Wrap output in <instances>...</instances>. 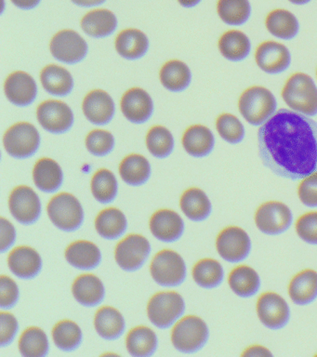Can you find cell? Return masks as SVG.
Masks as SVG:
<instances>
[{
  "mask_svg": "<svg viewBox=\"0 0 317 357\" xmlns=\"http://www.w3.org/2000/svg\"><path fill=\"white\" fill-rule=\"evenodd\" d=\"M258 155L279 177L300 181L317 172V123L296 111L280 109L258 133Z\"/></svg>",
  "mask_w": 317,
  "mask_h": 357,
  "instance_id": "cell-1",
  "label": "cell"
},
{
  "mask_svg": "<svg viewBox=\"0 0 317 357\" xmlns=\"http://www.w3.org/2000/svg\"><path fill=\"white\" fill-rule=\"evenodd\" d=\"M286 105L307 116L317 114V86L310 75L303 73L292 75L282 91Z\"/></svg>",
  "mask_w": 317,
  "mask_h": 357,
  "instance_id": "cell-2",
  "label": "cell"
},
{
  "mask_svg": "<svg viewBox=\"0 0 317 357\" xmlns=\"http://www.w3.org/2000/svg\"><path fill=\"white\" fill-rule=\"evenodd\" d=\"M242 116L250 125L258 127L277 113L275 95L263 86H252L242 93L238 102Z\"/></svg>",
  "mask_w": 317,
  "mask_h": 357,
  "instance_id": "cell-3",
  "label": "cell"
},
{
  "mask_svg": "<svg viewBox=\"0 0 317 357\" xmlns=\"http://www.w3.org/2000/svg\"><path fill=\"white\" fill-rule=\"evenodd\" d=\"M210 331L201 318L189 315L180 320L172 331V344L182 353H196L207 343Z\"/></svg>",
  "mask_w": 317,
  "mask_h": 357,
  "instance_id": "cell-4",
  "label": "cell"
},
{
  "mask_svg": "<svg viewBox=\"0 0 317 357\" xmlns=\"http://www.w3.org/2000/svg\"><path fill=\"white\" fill-rule=\"evenodd\" d=\"M48 214L52 223L65 231L77 230L84 220V212L79 201L68 192L57 195L49 201Z\"/></svg>",
  "mask_w": 317,
  "mask_h": 357,
  "instance_id": "cell-5",
  "label": "cell"
},
{
  "mask_svg": "<svg viewBox=\"0 0 317 357\" xmlns=\"http://www.w3.org/2000/svg\"><path fill=\"white\" fill-rule=\"evenodd\" d=\"M185 310V301L176 292L157 293L147 307L150 321L160 328H171L182 317Z\"/></svg>",
  "mask_w": 317,
  "mask_h": 357,
  "instance_id": "cell-6",
  "label": "cell"
},
{
  "mask_svg": "<svg viewBox=\"0 0 317 357\" xmlns=\"http://www.w3.org/2000/svg\"><path fill=\"white\" fill-rule=\"evenodd\" d=\"M40 144V137L37 128L26 122L13 126L4 136L5 149L15 158H27L34 155Z\"/></svg>",
  "mask_w": 317,
  "mask_h": 357,
  "instance_id": "cell-7",
  "label": "cell"
},
{
  "mask_svg": "<svg viewBox=\"0 0 317 357\" xmlns=\"http://www.w3.org/2000/svg\"><path fill=\"white\" fill-rule=\"evenodd\" d=\"M151 275L158 284L176 287L186 278V265L179 254L172 250H163L153 259Z\"/></svg>",
  "mask_w": 317,
  "mask_h": 357,
  "instance_id": "cell-8",
  "label": "cell"
},
{
  "mask_svg": "<svg viewBox=\"0 0 317 357\" xmlns=\"http://www.w3.org/2000/svg\"><path fill=\"white\" fill-rule=\"evenodd\" d=\"M292 212L280 202H267L256 212L255 222L258 230L269 236H277L288 230L292 223Z\"/></svg>",
  "mask_w": 317,
  "mask_h": 357,
  "instance_id": "cell-9",
  "label": "cell"
},
{
  "mask_svg": "<svg viewBox=\"0 0 317 357\" xmlns=\"http://www.w3.org/2000/svg\"><path fill=\"white\" fill-rule=\"evenodd\" d=\"M216 247L224 261L233 264L247 258L252 250V241L243 229L232 226L221 231L217 238Z\"/></svg>",
  "mask_w": 317,
  "mask_h": 357,
  "instance_id": "cell-10",
  "label": "cell"
},
{
  "mask_svg": "<svg viewBox=\"0 0 317 357\" xmlns=\"http://www.w3.org/2000/svg\"><path fill=\"white\" fill-rule=\"evenodd\" d=\"M51 52L56 60L75 64L84 60L87 56L88 44L75 31L63 30L52 38Z\"/></svg>",
  "mask_w": 317,
  "mask_h": 357,
  "instance_id": "cell-11",
  "label": "cell"
},
{
  "mask_svg": "<svg viewBox=\"0 0 317 357\" xmlns=\"http://www.w3.org/2000/svg\"><path fill=\"white\" fill-rule=\"evenodd\" d=\"M151 245L146 237L132 234L119 242L116 248V261L125 271L140 269L148 258Z\"/></svg>",
  "mask_w": 317,
  "mask_h": 357,
  "instance_id": "cell-12",
  "label": "cell"
},
{
  "mask_svg": "<svg viewBox=\"0 0 317 357\" xmlns=\"http://www.w3.org/2000/svg\"><path fill=\"white\" fill-rule=\"evenodd\" d=\"M38 122L44 130L54 134H62L70 130L74 123L71 108L65 102L48 100L38 106Z\"/></svg>",
  "mask_w": 317,
  "mask_h": 357,
  "instance_id": "cell-13",
  "label": "cell"
},
{
  "mask_svg": "<svg viewBox=\"0 0 317 357\" xmlns=\"http://www.w3.org/2000/svg\"><path fill=\"white\" fill-rule=\"evenodd\" d=\"M257 314L261 322L270 329L285 328L291 318L288 304L280 295L267 292L258 298Z\"/></svg>",
  "mask_w": 317,
  "mask_h": 357,
  "instance_id": "cell-14",
  "label": "cell"
},
{
  "mask_svg": "<svg viewBox=\"0 0 317 357\" xmlns=\"http://www.w3.org/2000/svg\"><path fill=\"white\" fill-rule=\"evenodd\" d=\"M9 206L13 216L22 225H32L40 216V197L30 187H17L10 195Z\"/></svg>",
  "mask_w": 317,
  "mask_h": 357,
  "instance_id": "cell-15",
  "label": "cell"
},
{
  "mask_svg": "<svg viewBox=\"0 0 317 357\" xmlns=\"http://www.w3.org/2000/svg\"><path fill=\"white\" fill-rule=\"evenodd\" d=\"M256 63L267 74L277 75L285 72L291 63V55L285 45L266 41L257 47Z\"/></svg>",
  "mask_w": 317,
  "mask_h": 357,
  "instance_id": "cell-16",
  "label": "cell"
},
{
  "mask_svg": "<svg viewBox=\"0 0 317 357\" xmlns=\"http://www.w3.org/2000/svg\"><path fill=\"white\" fill-rule=\"evenodd\" d=\"M121 111L129 121L135 124L146 122L154 111L152 98L144 89H130L121 100Z\"/></svg>",
  "mask_w": 317,
  "mask_h": 357,
  "instance_id": "cell-17",
  "label": "cell"
},
{
  "mask_svg": "<svg viewBox=\"0 0 317 357\" xmlns=\"http://www.w3.org/2000/svg\"><path fill=\"white\" fill-rule=\"evenodd\" d=\"M5 93L8 100L17 106H27L34 102L38 86L34 78L24 72H15L7 78Z\"/></svg>",
  "mask_w": 317,
  "mask_h": 357,
  "instance_id": "cell-18",
  "label": "cell"
},
{
  "mask_svg": "<svg viewBox=\"0 0 317 357\" xmlns=\"http://www.w3.org/2000/svg\"><path fill=\"white\" fill-rule=\"evenodd\" d=\"M83 112L88 121L94 125H107L115 114V103L110 95L96 89L90 92L83 100Z\"/></svg>",
  "mask_w": 317,
  "mask_h": 357,
  "instance_id": "cell-19",
  "label": "cell"
},
{
  "mask_svg": "<svg viewBox=\"0 0 317 357\" xmlns=\"http://www.w3.org/2000/svg\"><path fill=\"white\" fill-rule=\"evenodd\" d=\"M152 234L164 242H174L183 236L185 223L176 212L162 209L153 215L150 220Z\"/></svg>",
  "mask_w": 317,
  "mask_h": 357,
  "instance_id": "cell-20",
  "label": "cell"
},
{
  "mask_svg": "<svg viewBox=\"0 0 317 357\" xmlns=\"http://www.w3.org/2000/svg\"><path fill=\"white\" fill-rule=\"evenodd\" d=\"M8 264L10 271L18 278L30 279L40 272L42 261L40 254L29 247H20L10 252Z\"/></svg>",
  "mask_w": 317,
  "mask_h": 357,
  "instance_id": "cell-21",
  "label": "cell"
},
{
  "mask_svg": "<svg viewBox=\"0 0 317 357\" xmlns=\"http://www.w3.org/2000/svg\"><path fill=\"white\" fill-rule=\"evenodd\" d=\"M183 144L189 155L204 158L212 152L215 138L210 128L205 126H192L183 135Z\"/></svg>",
  "mask_w": 317,
  "mask_h": 357,
  "instance_id": "cell-22",
  "label": "cell"
},
{
  "mask_svg": "<svg viewBox=\"0 0 317 357\" xmlns=\"http://www.w3.org/2000/svg\"><path fill=\"white\" fill-rule=\"evenodd\" d=\"M291 301L297 305H308L317 298V272L304 270L292 279L288 287Z\"/></svg>",
  "mask_w": 317,
  "mask_h": 357,
  "instance_id": "cell-23",
  "label": "cell"
},
{
  "mask_svg": "<svg viewBox=\"0 0 317 357\" xmlns=\"http://www.w3.org/2000/svg\"><path fill=\"white\" fill-rule=\"evenodd\" d=\"M65 258L72 266L77 269L93 270L101 262L102 254L93 243L77 241L69 245Z\"/></svg>",
  "mask_w": 317,
  "mask_h": 357,
  "instance_id": "cell-24",
  "label": "cell"
},
{
  "mask_svg": "<svg viewBox=\"0 0 317 357\" xmlns=\"http://www.w3.org/2000/svg\"><path fill=\"white\" fill-rule=\"evenodd\" d=\"M72 291L80 304L88 307L98 305L104 300L105 294L102 281L93 275H83L77 278Z\"/></svg>",
  "mask_w": 317,
  "mask_h": 357,
  "instance_id": "cell-25",
  "label": "cell"
},
{
  "mask_svg": "<svg viewBox=\"0 0 317 357\" xmlns=\"http://www.w3.org/2000/svg\"><path fill=\"white\" fill-rule=\"evenodd\" d=\"M33 178L41 191L54 192L62 185L63 175L57 162L51 158H42L36 164Z\"/></svg>",
  "mask_w": 317,
  "mask_h": 357,
  "instance_id": "cell-26",
  "label": "cell"
},
{
  "mask_svg": "<svg viewBox=\"0 0 317 357\" xmlns=\"http://www.w3.org/2000/svg\"><path fill=\"white\" fill-rule=\"evenodd\" d=\"M148 47V38L139 30L122 31L116 38V49L118 54L127 60H137L143 57Z\"/></svg>",
  "mask_w": 317,
  "mask_h": 357,
  "instance_id": "cell-27",
  "label": "cell"
},
{
  "mask_svg": "<svg viewBox=\"0 0 317 357\" xmlns=\"http://www.w3.org/2000/svg\"><path fill=\"white\" fill-rule=\"evenodd\" d=\"M118 26V20L112 11L96 10L83 17L82 27L87 35L101 38L110 36Z\"/></svg>",
  "mask_w": 317,
  "mask_h": 357,
  "instance_id": "cell-28",
  "label": "cell"
},
{
  "mask_svg": "<svg viewBox=\"0 0 317 357\" xmlns=\"http://www.w3.org/2000/svg\"><path fill=\"white\" fill-rule=\"evenodd\" d=\"M41 83L49 94L63 97L74 88V80L70 73L55 64L45 67L41 72Z\"/></svg>",
  "mask_w": 317,
  "mask_h": 357,
  "instance_id": "cell-29",
  "label": "cell"
},
{
  "mask_svg": "<svg viewBox=\"0 0 317 357\" xmlns=\"http://www.w3.org/2000/svg\"><path fill=\"white\" fill-rule=\"evenodd\" d=\"M228 281L231 289L241 298L253 297L261 287L260 276L254 269L246 265L235 268Z\"/></svg>",
  "mask_w": 317,
  "mask_h": 357,
  "instance_id": "cell-30",
  "label": "cell"
},
{
  "mask_svg": "<svg viewBox=\"0 0 317 357\" xmlns=\"http://www.w3.org/2000/svg\"><path fill=\"white\" fill-rule=\"evenodd\" d=\"M267 30L275 38L291 40L299 33V22L293 13L286 10H275L267 16Z\"/></svg>",
  "mask_w": 317,
  "mask_h": 357,
  "instance_id": "cell-31",
  "label": "cell"
},
{
  "mask_svg": "<svg viewBox=\"0 0 317 357\" xmlns=\"http://www.w3.org/2000/svg\"><path fill=\"white\" fill-rule=\"evenodd\" d=\"M219 50L227 60L240 61L249 56L252 44L249 38L244 33L238 30H231L224 33L219 38Z\"/></svg>",
  "mask_w": 317,
  "mask_h": 357,
  "instance_id": "cell-32",
  "label": "cell"
},
{
  "mask_svg": "<svg viewBox=\"0 0 317 357\" xmlns=\"http://www.w3.org/2000/svg\"><path fill=\"white\" fill-rule=\"evenodd\" d=\"M180 208L194 222H202L208 219L212 209L207 195L197 188H191L185 192L180 198Z\"/></svg>",
  "mask_w": 317,
  "mask_h": 357,
  "instance_id": "cell-33",
  "label": "cell"
},
{
  "mask_svg": "<svg viewBox=\"0 0 317 357\" xmlns=\"http://www.w3.org/2000/svg\"><path fill=\"white\" fill-rule=\"evenodd\" d=\"M95 328L105 340L118 339L125 331L124 317L112 307H102L95 315Z\"/></svg>",
  "mask_w": 317,
  "mask_h": 357,
  "instance_id": "cell-34",
  "label": "cell"
},
{
  "mask_svg": "<svg viewBox=\"0 0 317 357\" xmlns=\"http://www.w3.org/2000/svg\"><path fill=\"white\" fill-rule=\"evenodd\" d=\"M119 173L122 180L132 186H140L149 180L151 167L143 155H130L121 162Z\"/></svg>",
  "mask_w": 317,
  "mask_h": 357,
  "instance_id": "cell-35",
  "label": "cell"
},
{
  "mask_svg": "<svg viewBox=\"0 0 317 357\" xmlns=\"http://www.w3.org/2000/svg\"><path fill=\"white\" fill-rule=\"evenodd\" d=\"M192 75L190 69L183 61L173 60L164 64L160 72L162 85L169 91H183L190 85Z\"/></svg>",
  "mask_w": 317,
  "mask_h": 357,
  "instance_id": "cell-36",
  "label": "cell"
},
{
  "mask_svg": "<svg viewBox=\"0 0 317 357\" xmlns=\"http://www.w3.org/2000/svg\"><path fill=\"white\" fill-rule=\"evenodd\" d=\"M126 344L132 356H151L157 348V337L146 326H138L127 334Z\"/></svg>",
  "mask_w": 317,
  "mask_h": 357,
  "instance_id": "cell-37",
  "label": "cell"
},
{
  "mask_svg": "<svg viewBox=\"0 0 317 357\" xmlns=\"http://www.w3.org/2000/svg\"><path fill=\"white\" fill-rule=\"evenodd\" d=\"M127 219L118 208H107L97 217L95 227L97 231L105 239H118L127 230Z\"/></svg>",
  "mask_w": 317,
  "mask_h": 357,
  "instance_id": "cell-38",
  "label": "cell"
},
{
  "mask_svg": "<svg viewBox=\"0 0 317 357\" xmlns=\"http://www.w3.org/2000/svg\"><path fill=\"white\" fill-rule=\"evenodd\" d=\"M193 278L199 286L204 289H214L219 287L224 280V268L215 259H202L194 265Z\"/></svg>",
  "mask_w": 317,
  "mask_h": 357,
  "instance_id": "cell-39",
  "label": "cell"
},
{
  "mask_svg": "<svg viewBox=\"0 0 317 357\" xmlns=\"http://www.w3.org/2000/svg\"><path fill=\"white\" fill-rule=\"evenodd\" d=\"M217 10L222 22L230 25L244 24L252 13L249 0H219Z\"/></svg>",
  "mask_w": 317,
  "mask_h": 357,
  "instance_id": "cell-40",
  "label": "cell"
},
{
  "mask_svg": "<svg viewBox=\"0 0 317 357\" xmlns=\"http://www.w3.org/2000/svg\"><path fill=\"white\" fill-rule=\"evenodd\" d=\"M19 349L24 356H45L49 351L48 337L42 329L30 328L22 335Z\"/></svg>",
  "mask_w": 317,
  "mask_h": 357,
  "instance_id": "cell-41",
  "label": "cell"
},
{
  "mask_svg": "<svg viewBox=\"0 0 317 357\" xmlns=\"http://www.w3.org/2000/svg\"><path fill=\"white\" fill-rule=\"evenodd\" d=\"M55 345L60 350L74 351L82 342V331L76 323L65 320L58 323L52 331Z\"/></svg>",
  "mask_w": 317,
  "mask_h": 357,
  "instance_id": "cell-42",
  "label": "cell"
},
{
  "mask_svg": "<svg viewBox=\"0 0 317 357\" xmlns=\"http://www.w3.org/2000/svg\"><path fill=\"white\" fill-rule=\"evenodd\" d=\"M91 192L100 203L112 202L118 194V181L116 176L108 169L99 170L91 181Z\"/></svg>",
  "mask_w": 317,
  "mask_h": 357,
  "instance_id": "cell-43",
  "label": "cell"
},
{
  "mask_svg": "<svg viewBox=\"0 0 317 357\" xmlns=\"http://www.w3.org/2000/svg\"><path fill=\"white\" fill-rule=\"evenodd\" d=\"M146 144L149 152L155 158H165L173 151V136L168 128L155 126L147 134Z\"/></svg>",
  "mask_w": 317,
  "mask_h": 357,
  "instance_id": "cell-44",
  "label": "cell"
},
{
  "mask_svg": "<svg viewBox=\"0 0 317 357\" xmlns=\"http://www.w3.org/2000/svg\"><path fill=\"white\" fill-rule=\"evenodd\" d=\"M219 136L229 144H239L243 141L245 128L238 117L231 114H222L216 122Z\"/></svg>",
  "mask_w": 317,
  "mask_h": 357,
  "instance_id": "cell-45",
  "label": "cell"
},
{
  "mask_svg": "<svg viewBox=\"0 0 317 357\" xmlns=\"http://www.w3.org/2000/svg\"><path fill=\"white\" fill-rule=\"evenodd\" d=\"M88 152L96 156H105L112 152L115 146V139L107 130L91 131L86 139Z\"/></svg>",
  "mask_w": 317,
  "mask_h": 357,
  "instance_id": "cell-46",
  "label": "cell"
},
{
  "mask_svg": "<svg viewBox=\"0 0 317 357\" xmlns=\"http://www.w3.org/2000/svg\"><path fill=\"white\" fill-rule=\"evenodd\" d=\"M296 231L303 241L317 245V212L302 215L296 223Z\"/></svg>",
  "mask_w": 317,
  "mask_h": 357,
  "instance_id": "cell-47",
  "label": "cell"
},
{
  "mask_svg": "<svg viewBox=\"0 0 317 357\" xmlns=\"http://www.w3.org/2000/svg\"><path fill=\"white\" fill-rule=\"evenodd\" d=\"M297 192L303 205L317 208V172L303 178Z\"/></svg>",
  "mask_w": 317,
  "mask_h": 357,
  "instance_id": "cell-48",
  "label": "cell"
},
{
  "mask_svg": "<svg viewBox=\"0 0 317 357\" xmlns=\"http://www.w3.org/2000/svg\"><path fill=\"white\" fill-rule=\"evenodd\" d=\"M19 298V289L15 282L8 278L1 276V307L2 308H12L17 303Z\"/></svg>",
  "mask_w": 317,
  "mask_h": 357,
  "instance_id": "cell-49",
  "label": "cell"
},
{
  "mask_svg": "<svg viewBox=\"0 0 317 357\" xmlns=\"http://www.w3.org/2000/svg\"><path fill=\"white\" fill-rule=\"evenodd\" d=\"M18 331V322L9 312H1V346L9 345Z\"/></svg>",
  "mask_w": 317,
  "mask_h": 357,
  "instance_id": "cell-50",
  "label": "cell"
},
{
  "mask_svg": "<svg viewBox=\"0 0 317 357\" xmlns=\"http://www.w3.org/2000/svg\"><path fill=\"white\" fill-rule=\"evenodd\" d=\"M15 229L12 223L1 218V252L9 250L15 241Z\"/></svg>",
  "mask_w": 317,
  "mask_h": 357,
  "instance_id": "cell-51",
  "label": "cell"
},
{
  "mask_svg": "<svg viewBox=\"0 0 317 357\" xmlns=\"http://www.w3.org/2000/svg\"><path fill=\"white\" fill-rule=\"evenodd\" d=\"M243 356H272V354L268 349L261 347V346H252L247 349L246 351L242 354Z\"/></svg>",
  "mask_w": 317,
  "mask_h": 357,
  "instance_id": "cell-52",
  "label": "cell"
},
{
  "mask_svg": "<svg viewBox=\"0 0 317 357\" xmlns=\"http://www.w3.org/2000/svg\"><path fill=\"white\" fill-rule=\"evenodd\" d=\"M16 7L23 8V10H30L34 8L40 4V0H12Z\"/></svg>",
  "mask_w": 317,
  "mask_h": 357,
  "instance_id": "cell-53",
  "label": "cell"
},
{
  "mask_svg": "<svg viewBox=\"0 0 317 357\" xmlns=\"http://www.w3.org/2000/svg\"><path fill=\"white\" fill-rule=\"evenodd\" d=\"M72 2L80 7L90 8L105 2V0H72Z\"/></svg>",
  "mask_w": 317,
  "mask_h": 357,
  "instance_id": "cell-54",
  "label": "cell"
},
{
  "mask_svg": "<svg viewBox=\"0 0 317 357\" xmlns=\"http://www.w3.org/2000/svg\"><path fill=\"white\" fill-rule=\"evenodd\" d=\"M201 0H179V3L183 7L193 8L194 6L199 4Z\"/></svg>",
  "mask_w": 317,
  "mask_h": 357,
  "instance_id": "cell-55",
  "label": "cell"
},
{
  "mask_svg": "<svg viewBox=\"0 0 317 357\" xmlns=\"http://www.w3.org/2000/svg\"><path fill=\"white\" fill-rule=\"evenodd\" d=\"M288 1L293 3V4H296V5H304V4H307V3L310 2L311 0H288Z\"/></svg>",
  "mask_w": 317,
  "mask_h": 357,
  "instance_id": "cell-56",
  "label": "cell"
},
{
  "mask_svg": "<svg viewBox=\"0 0 317 357\" xmlns=\"http://www.w3.org/2000/svg\"><path fill=\"white\" fill-rule=\"evenodd\" d=\"M316 75H317V70H316Z\"/></svg>",
  "mask_w": 317,
  "mask_h": 357,
  "instance_id": "cell-57",
  "label": "cell"
}]
</instances>
